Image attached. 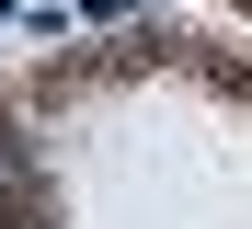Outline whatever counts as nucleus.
Here are the masks:
<instances>
[{"mask_svg":"<svg viewBox=\"0 0 252 229\" xmlns=\"http://www.w3.org/2000/svg\"><path fill=\"white\" fill-rule=\"evenodd\" d=\"M80 12H126V0H80Z\"/></svg>","mask_w":252,"mask_h":229,"instance_id":"nucleus-1","label":"nucleus"},{"mask_svg":"<svg viewBox=\"0 0 252 229\" xmlns=\"http://www.w3.org/2000/svg\"><path fill=\"white\" fill-rule=\"evenodd\" d=\"M241 92H252V69H241Z\"/></svg>","mask_w":252,"mask_h":229,"instance_id":"nucleus-2","label":"nucleus"}]
</instances>
